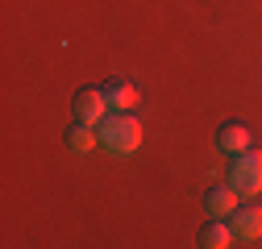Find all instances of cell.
Instances as JSON below:
<instances>
[{
	"mask_svg": "<svg viewBox=\"0 0 262 249\" xmlns=\"http://www.w3.org/2000/svg\"><path fill=\"white\" fill-rule=\"evenodd\" d=\"M96 129H100V145L117 158H125V154H134L142 145V120L134 112H108Z\"/></svg>",
	"mask_w": 262,
	"mask_h": 249,
	"instance_id": "6da1fadb",
	"label": "cell"
},
{
	"mask_svg": "<svg viewBox=\"0 0 262 249\" xmlns=\"http://www.w3.org/2000/svg\"><path fill=\"white\" fill-rule=\"evenodd\" d=\"M229 183H233L242 195H258V191H262V154H258L254 145H250V150H242V154H233Z\"/></svg>",
	"mask_w": 262,
	"mask_h": 249,
	"instance_id": "7a4b0ae2",
	"label": "cell"
},
{
	"mask_svg": "<svg viewBox=\"0 0 262 249\" xmlns=\"http://www.w3.org/2000/svg\"><path fill=\"white\" fill-rule=\"evenodd\" d=\"M71 112H75V120L100 124V120L113 112V108H108V96H104V87H79L75 100H71Z\"/></svg>",
	"mask_w": 262,
	"mask_h": 249,
	"instance_id": "3957f363",
	"label": "cell"
},
{
	"mask_svg": "<svg viewBox=\"0 0 262 249\" xmlns=\"http://www.w3.org/2000/svg\"><path fill=\"white\" fill-rule=\"evenodd\" d=\"M229 225H233V233L242 241H258L262 237V204H258V195H250V204H237L229 212Z\"/></svg>",
	"mask_w": 262,
	"mask_h": 249,
	"instance_id": "277c9868",
	"label": "cell"
},
{
	"mask_svg": "<svg viewBox=\"0 0 262 249\" xmlns=\"http://www.w3.org/2000/svg\"><path fill=\"white\" fill-rule=\"evenodd\" d=\"M100 87H104V96H108V108H113V112H134V108H138V87L129 83L125 75H113V79H104Z\"/></svg>",
	"mask_w": 262,
	"mask_h": 249,
	"instance_id": "5b68a950",
	"label": "cell"
},
{
	"mask_svg": "<svg viewBox=\"0 0 262 249\" xmlns=\"http://www.w3.org/2000/svg\"><path fill=\"white\" fill-rule=\"evenodd\" d=\"M216 150L221 154H229V158H233V154H242V150H250V129H246V124L242 120H225L221 124V129H216Z\"/></svg>",
	"mask_w": 262,
	"mask_h": 249,
	"instance_id": "8992f818",
	"label": "cell"
},
{
	"mask_svg": "<svg viewBox=\"0 0 262 249\" xmlns=\"http://www.w3.org/2000/svg\"><path fill=\"white\" fill-rule=\"evenodd\" d=\"M233 237H237V233H233V225H229L225 216H212V220L200 225V233H195V241H200L204 249H229Z\"/></svg>",
	"mask_w": 262,
	"mask_h": 249,
	"instance_id": "52a82bcc",
	"label": "cell"
},
{
	"mask_svg": "<svg viewBox=\"0 0 262 249\" xmlns=\"http://www.w3.org/2000/svg\"><path fill=\"white\" fill-rule=\"evenodd\" d=\"M237 204H242V191H237L233 183H216V187L204 191V208H208L212 216H229Z\"/></svg>",
	"mask_w": 262,
	"mask_h": 249,
	"instance_id": "ba28073f",
	"label": "cell"
},
{
	"mask_svg": "<svg viewBox=\"0 0 262 249\" xmlns=\"http://www.w3.org/2000/svg\"><path fill=\"white\" fill-rule=\"evenodd\" d=\"M67 145H71L75 154H88V150L100 145V129H96V124H88V120H75L71 129H67Z\"/></svg>",
	"mask_w": 262,
	"mask_h": 249,
	"instance_id": "9c48e42d",
	"label": "cell"
}]
</instances>
